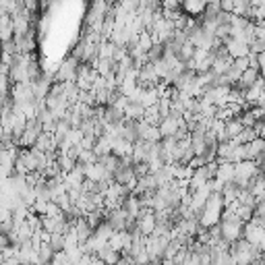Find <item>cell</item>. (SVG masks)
<instances>
[{"mask_svg": "<svg viewBox=\"0 0 265 265\" xmlns=\"http://www.w3.org/2000/svg\"><path fill=\"white\" fill-rule=\"evenodd\" d=\"M137 230L143 236H151V232L156 230V211L153 209H141L137 215Z\"/></svg>", "mask_w": 265, "mask_h": 265, "instance_id": "cell-5", "label": "cell"}, {"mask_svg": "<svg viewBox=\"0 0 265 265\" xmlns=\"http://www.w3.org/2000/svg\"><path fill=\"white\" fill-rule=\"evenodd\" d=\"M164 50H166V46L164 43H160V41H156L153 46L147 50V62H158V60H162L164 58Z\"/></svg>", "mask_w": 265, "mask_h": 265, "instance_id": "cell-16", "label": "cell"}, {"mask_svg": "<svg viewBox=\"0 0 265 265\" xmlns=\"http://www.w3.org/2000/svg\"><path fill=\"white\" fill-rule=\"evenodd\" d=\"M13 37H15V27H13V19H11V15L0 17V43L13 41Z\"/></svg>", "mask_w": 265, "mask_h": 265, "instance_id": "cell-11", "label": "cell"}, {"mask_svg": "<svg viewBox=\"0 0 265 265\" xmlns=\"http://www.w3.org/2000/svg\"><path fill=\"white\" fill-rule=\"evenodd\" d=\"M100 156L94 149H81L77 156V166H90V164H98Z\"/></svg>", "mask_w": 265, "mask_h": 265, "instance_id": "cell-14", "label": "cell"}, {"mask_svg": "<svg viewBox=\"0 0 265 265\" xmlns=\"http://www.w3.org/2000/svg\"><path fill=\"white\" fill-rule=\"evenodd\" d=\"M257 172H259V168H257V164H255L253 160L238 162V164H234V183L242 189V187H245V183H247L249 179H253Z\"/></svg>", "mask_w": 265, "mask_h": 265, "instance_id": "cell-2", "label": "cell"}, {"mask_svg": "<svg viewBox=\"0 0 265 265\" xmlns=\"http://www.w3.org/2000/svg\"><path fill=\"white\" fill-rule=\"evenodd\" d=\"M126 213L120 209V207H114V209H106L104 213V222L112 228L114 232H124L126 230Z\"/></svg>", "mask_w": 265, "mask_h": 265, "instance_id": "cell-3", "label": "cell"}, {"mask_svg": "<svg viewBox=\"0 0 265 265\" xmlns=\"http://www.w3.org/2000/svg\"><path fill=\"white\" fill-rule=\"evenodd\" d=\"M96 257H98L100 261H104L106 265H116L118 259H120V253H118L116 249H112L110 245H104L102 249L96 251Z\"/></svg>", "mask_w": 265, "mask_h": 265, "instance_id": "cell-10", "label": "cell"}, {"mask_svg": "<svg viewBox=\"0 0 265 265\" xmlns=\"http://www.w3.org/2000/svg\"><path fill=\"white\" fill-rule=\"evenodd\" d=\"M120 209L126 213L128 219H137V215H139V211H141V201H139V197H137V195H132V193L126 195V199L122 201Z\"/></svg>", "mask_w": 265, "mask_h": 265, "instance_id": "cell-6", "label": "cell"}, {"mask_svg": "<svg viewBox=\"0 0 265 265\" xmlns=\"http://www.w3.org/2000/svg\"><path fill=\"white\" fill-rule=\"evenodd\" d=\"M234 213L240 217V222H242V224H247V222H251V217H253V213H255V207H249V205H238V203H236Z\"/></svg>", "mask_w": 265, "mask_h": 265, "instance_id": "cell-17", "label": "cell"}, {"mask_svg": "<svg viewBox=\"0 0 265 265\" xmlns=\"http://www.w3.org/2000/svg\"><path fill=\"white\" fill-rule=\"evenodd\" d=\"M207 3H209V0H183L181 9H183V13L189 15V17H199V15H203Z\"/></svg>", "mask_w": 265, "mask_h": 265, "instance_id": "cell-7", "label": "cell"}, {"mask_svg": "<svg viewBox=\"0 0 265 265\" xmlns=\"http://www.w3.org/2000/svg\"><path fill=\"white\" fill-rule=\"evenodd\" d=\"M183 118H172V116H166L160 124H158V130H160V137H174L176 135V130H179Z\"/></svg>", "mask_w": 265, "mask_h": 265, "instance_id": "cell-8", "label": "cell"}, {"mask_svg": "<svg viewBox=\"0 0 265 265\" xmlns=\"http://www.w3.org/2000/svg\"><path fill=\"white\" fill-rule=\"evenodd\" d=\"M132 172H135L137 179H143V176L151 174V172H149V164H147V162H137V164H132Z\"/></svg>", "mask_w": 265, "mask_h": 265, "instance_id": "cell-19", "label": "cell"}, {"mask_svg": "<svg viewBox=\"0 0 265 265\" xmlns=\"http://www.w3.org/2000/svg\"><path fill=\"white\" fill-rule=\"evenodd\" d=\"M257 62H259V69H261V66H265V52L257 54Z\"/></svg>", "mask_w": 265, "mask_h": 265, "instance_id": "cell-21", "label": "cell"}, {"mask_svg": "<svg viewBox=\"0 0 265 265\" xmlns=\"http://www.w3.org/2000/svg\"><path fill=\"white\" fill-rule=\"evenodd\" d=\"M215 181H219L222 185L234 181V164H232V162H222V164H217Z\"/></svg>", "mask_w": 265, "mask_h": 265, "instance_id": "cell-12", "label": "cell"}, {"mask_svg": "<svg viewBox=\"0 0 265 265\" xmlns=\"http://www.w3.org/2000/svg\"><path fill=\"white\" fill-rule=\"evenodd\" d=\"M265 151V139H255V141H251L249 143V153H251V160L255 162L259 156H261V153Z\"/></svg>", "mask_w": 265, "mask_h": 265, "instance_id": "cell-18", "label": "cell"}, {"mask_svg": "<svg viewBox=\"0 0 265 265\" xmlns=\"http://www.w3.org/2000/svg\"><path fill=\"white\" fill-rule=\"evenodd\" d=\"M242 122L238 120V118H232V120H228V122H224V132H226V137L232 141V139H236L240 132H242Z\"/></svg>", "mask_w": 265, "mask_h": 265, "instance_id": "cell-15", "label": "cell"}, {"mask_svg": "<svg viewBox=\"0 0 265 265\" xmlns=\"http://www.w3.org/2000/svg\"><path fill=\"white\" fill-rule=\"evenodd\" d=\"M259 75H261V79H265V66H261V69H259Z\"/></svg>", "mask_w": 265, "mask_h": 265, "instance_id": "cell-23", "label": "cell"}, {"mask_svg": "<svg viewBox=\"0 0 265 265\" xmlns=\"http://www.w3.org/2000/svg\"><path fill=\"white\" fill-rule=\"evenodd\" d=\"M0 124H3V114H0Z\"/></svg>", "mask_w": 265, "mask_h": 265, "instance_id": "cell-24", "label": "cell"}, {"mask_svg": "<svg viewBox=\"0 0 265 265\" xmlns=\"http://www.w3.org/2000/svg\"><path fill=\"white\" fill-rule=\"evenodd\" d=\"M54 259V251L50 249L48 242H41L37 247V263L35 265H50Z\"/></svg>", "mask_w": 265, "mask_h": 265, "instance_id": "cell-13", "label": "cell"}, {"mask_svg": "<svg viewBox=\"0 0 265 265\" xmlns=\"http://www.w3.org/2000/svg\"><path fill=\"white\" fill-rule=\"evenodd\" d=\"M77 69H79V62L71 56L69 60H64L58 69H56V73H54V81L56 83H64V81H75V77H77Z\"/></svg>", "mask_w": 265, "mask_h": 265, "instance_id": "cell-4", "label": "cell"}, {"mask_svg": "<svg viewBox=\"0 0 265 265\" xmlns=\"http://www.w3.org/2000/svg\"><path fill=\"white\" fill-rule=\"evenodd\" d=\"M261 5H265V0H253V7H261Z\"/></svg>", "mask_w": 265, "mask_h": 265, "instance_id": "cell-22", "label": "cell"}, {"mask_svg": "<svg viewBox=\"0 0 265 265\" xmlns=\"http://www.w3.org/2000/svg\"><path fill=\"white\" fill-rule=\"evenodd\" d=\"M217 226H219V240H224L228 247L232 242H236L238 238H242V228H245V224L240 222V217L234 213V209H224Z\"/></svg>", "mask_w": 265, "mask_h": 265, "instance_id": "cell-1", "label": "cell"}, {"mask_svg": "<svg viewBox=\"0 0 265 265\" xmlns=\"http://www.w3.org/2000/svg\"><path fill=\"white\" fill-rule=\"evenodd\" d=\"M236 69L242 73V71H247L249 69V56H242V58H234V62H232Z\"/></svg>", "mask_w": 265, "mask_h": 265, "instance_id": "cell-20", "label": "cell"}, {"mask_svg": "<svg viewBox=\"0 0 265 265\" xmlns=\"http://www.w3.org/2000/svg\"><path fill=\"white\" fill-rule=\"evenodd\" d=\"M122 112H124V118H126V120H143L145 108H143L139 102H135V100L128 98V102H126V106H124Z\"/></svg>", "mask_w": 265, "mask_h": 265, "instance_id": "cell-9", "label": "cell"}]
</instances>
